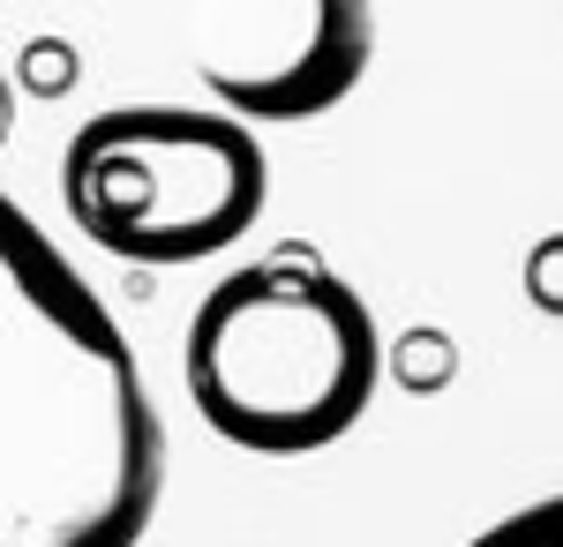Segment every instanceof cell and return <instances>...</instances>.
<instances>
[{
  "label": "cell",
  "mask_w": 563,
  "mask_h": 547,
  "mask_svg": "<svg viewBox=\"0 0 563 547\" xmlns=\"http://www.w3.org/2000/svg\"><path fill=\"white\" fill-rule=\"evenodd\" d=\"M263 143L218 105H113L68 135L60 203L121 263H203L263 217Z\"/></svg>",
  "instance_id": "3"
},
{
  "label": "cell",
  "mask_w": 563,
  "mask_h": 547,
  "mask_svg": "<svg viewBox=\"0 0 563 547\" xmlns=\"http://www.w3.org/2000/svg\"><path fill=\"white\" fill-rule=\"evenodd\" d=\"M466 547H563V488L541 495V503H519L511 517H496V525H481Z\"/></svg>",
  "instance_id": "5"
},
{
  "label": "cell",
  "mask_w": 563,
  "mask_h": 547,
  "mask_svg": "<svg viewBox=\"0 0 563 547\" xmlns=\"http://www.w3.org/2000/svg\"><path fill=\"white\" fill-rule=\"evenodd\" d=\"M166 421L90 278L0 196V547H135Z\"/></svg>",
  "instance_id": "1"
},
{
  "label": "cell",
  "mask_w": 563,
  "mask_h": 547,
  "mask_svg": "<svg viewBox=\"0 0 563 547\" xmlns=\"http://www.w3.org/2000/svg\"><path fill=\"white\" fill-rule=\"evenodd\" d=\"M180 368L211 435L256 458H308L376 405L384 337L331 263L286 248L203 293Z\"/></svg>",
  "instance_id": "2"
},
{
  "label": "cell",
  "mask_w": 563,
  "mask_h": 547,
  "mask_svg": "<svg viewBox=\"0 0 563 547\" xmlns=\"http://www.w3.org/2000/svg\"><path fill=\"white\" fill-rule=\"evenodd\" d=\"M526 286H533V300H541L549 315H563V241H541V248H533Z\"/></svg>",
  "instance_id": "6"
},
{
  "label": "cell",
  "mask_w": 563,
  "mask_h": 547,
  "mask_svg": "<svg viewBox=\"0 0 563 547\" xmlns=\"http://www.w3.org/2000/svg\"><path fill=\"white\" fill-rule=\"evenodd\" d=\"M376 53L368 0H218L203 83L218 113L249 127H286L331 113Z\"/></svg>",
  "instance_id": "4"
}]
</instances>
